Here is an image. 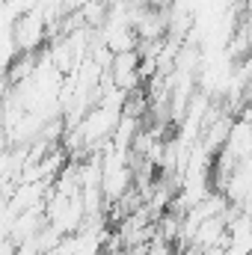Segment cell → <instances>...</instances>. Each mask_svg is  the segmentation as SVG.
<instances>
[{
  "label": "cell",
  "instance_id": "obj_1",
  "mask_svg": "<svg viewBox=\"0 0 252 255\" xmlns=\"http://www.w3.org/2000/svg\"><path fill=\"white\" fill-rule=\"evenodd\" d=\"M45 30H48V18H45V9H42V6H33V9L21 12V15L12 21V42H15V51L33 54V51L45 42Z\"/></svg>",
  "mask_w": 252,
  "mask_h": 255
},
{
  "label": "cell",
  "instance_id": "obj_3",
  "mask_svg": "<svg viewBox=\"0 0 252 255\" xmlns=\"http://www.w3.org/2000/svg\"><path fill=\"white\" fill-rule=\"evenodd\" d=\"M226 3H235V6H244L247 0H226Z\"/></svg>",
  "mask_w": 252,
  "mask_h": 255
},
{
  "label": "cell",
  "instance_id": "obj_2",
  "mask_svg": "<svg viewBox=\"0 0 252 255\" xmlns=\"http://www.w3.org/2000/svg\"><path fill=\"white\" fill-rule=\"evenodd\" d=\"M33 68H36V57L33 54H21L18 63H9V80L12 83H21V80H27L33 74Z\"/></svg>",
  "mask_w": 252,
  "mask_h": 255
}]
</instances>
